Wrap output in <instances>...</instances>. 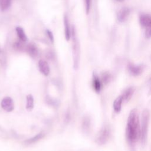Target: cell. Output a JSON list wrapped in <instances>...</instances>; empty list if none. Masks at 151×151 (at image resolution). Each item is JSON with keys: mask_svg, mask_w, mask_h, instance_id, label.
<instances>
[{"mask_svg": "<svg viewBox=\"0 0 151 151\" xmlns=\"http://www.w3.org/2000/svg\"><path fill=\"white\" fill-rule=\"evenodd\" d=\"M11 5L10 0H0V9L2 11L7 9Z\"/></svg>", "mask_w": 151, "mask_h": 151, "instance_id": "19", "label": "cell"}, {"mask_svg": "<svg viewBox=\"0 0 151 151\" xmlns=\"http://www.w3.org/2000/svg\"><path fill=\"white\" fill-rule=\"evenodd\" d=\"M44 133L41 132L37 134H36L35 136L30 138V139H27V140H25V143H27V144H31V143H35L37 141H38L39 140H40L41 139H42L44 136Z\"/></svg>", "mask_w": 151, "mask_h": 151, "instance_id": "17", "label": "cell"}, {"mask_svg": "<svg viewBox=\"0 0 151 151\" xmlns=\"http://www.w3.org/2000/svg\"><path fill=\"white\" fill-rule=\"evenodd\" d=\"M110 136V130L107 126H103L100 132L98 133L96 138V142L99 145H103L107 143L109 140Z\"/></svg>", "mask_w": 151, "mask_h": 151, "instance_id": "3", "label": "cell"}, {"mask_svg": "<svg viewBox=\"0 0 151 151\" xmlns=\"http://www.w3.org/2000/svg\"><path fill=\"white\" fill-rule=\"evenodd\" d=\"M141 116V122L140 126V139L142 144L145 145L147 140V130L150 119L149 110L147 109H145L143 110Z\"/></svg>", "mask_w": 151, "mask_h": 151, "instance_id": "2", "label": "cell"}, {"mask_svg": "<svg viewBox=\"0 0 151 151\" xmlns=\"http://www.w3.org/2000/svg\"><path fill=\"white\" fill-rule=\"evenodd\" d=\"M38 68L40 71L44 76H48L50 73V67L48 63L46 61L44 60H40L38 61Z\"/></svg>", "mask_w": 151, "mask_h": 151, "instance_id": "8", "label": "cell"}, {"mask_svg": "<svg viewBox=\"0 0 151 151\" xmlns=\"http://www.w3.org/2000/svg\"><path fill=\"white\" fill-rule=\"evenodd\" d=\"M146 37L148 38L151 37V24L148 27H146Z\"/></svg>", "mask_w": 151, "mask_h": 151, "instance_id": "21", "label": "cell"}, {"mask_svg": "<svg viewBox=\"0 0 151 151\" xmlns=\"http://www.w3.org/2000/svg\"><path fill=\"white\" fill-rule=\"evenodd\" d=\"M140 22L142 25L147 27L151 24V17L146 15H142L140 18Z\"/></svg>", "mask_w": 151, "mask_h": 151, "instance_id": "15", "label": "cell"}, {"mask_svg": "<svg viewBox=\"0 0 151 151\" xmlns=\"http://www.w3.org/2000/svg\"><path fill=\"white\" fill-rule=\"evenodd\" d=\"M147 95L149 96H151V86H150V88H149V91H148V94H147Z\"/></svg>", "mask_w": 151, "mask_h": 151, "instance_id": "24", "label": "cell"}, {"mask_svg": "<svg viewBox=\"0 0 151 151\" xmlns=\"http://www.w3.org/2000/svg\"><path fill=\"white\" fill-rule=\"evenodd\" d=\"M126 137L129 144L132 146L140 138L139 118L136 109H132L129 113L126 127Z\"/></svg>", "mask_w": 151, "mask_h": 151, "instance_id": "1", "label": "cell"}, {"mask_svg": "<svg viewBox=\"0 0 151 151\" xmlns=\"http://www.w3.org/2000/svg\"><path fill=\"white\" fill-rule=\"evenodd\" d=\"M1 107L2 108L8 111H12L14 109V104L13 100L10 97H5L1 101Z\"/></svg>", "mask_w": 151, "mask_h": 151, "instance_id": "5", "label": "cell"}, {"mask_svg": "<svg viewBox=\"0 0 151 151\" xmlns=\"http://www.w3.org/2000/svg\"><path fill=\"white\" fill-rule=\"evenodd\" d=\"M34 108V98L31 94H28L27 96V104L26 109L30 111Z\"/></svg>", "mask_w": 151, "mask_h": 151, "instance_id": "14", "label": "cell"}, {"mask_svg": "<svg viewBox=\"0 0 151 151\" xmlns=\"http://www.w3.org/2000/svg\"><path fill=\"white\" fill-rule=\"evenodd\" d=\"M135 91V87L133 86L129 87L126 88L121 94L123 97V101L124 102H128L131 98L132 97Z\"/></svg>", "mask_w": 151, "mask_h": 151, "instance_id": "7", "label": "cell"}, {"mask_svg": "<svg viewBox=\"0 0 151 151\" xmlns=\"http://www.w3.org/2000/svg\"><path fill=\"white\" fill-rule=\"evenodd\" d=\"M149 84H151V77L150 78V79H149Z\"/></svg>", "mask_w": 151, "mask_h": 151, "instance_id": "25", "label": "cell"}, {"mask_svg": "<svg viewBox=\"0 0 151 151\" xmlns=\"http://www.w3.org/2000/svg\"><path fill=\"white\" fill-rule=\"evenodd\" d=\"M86 2V13L88 14L89 13L90 8V4H91V0H85Z\"/></svg>", "mask_w": 151, "mask_h": 151, "instance_id": "22", "label": "cell"}, {"mask_svg": "<svg viewBox=\"0 0 151 151\" xmlns=\"http://www.w3.org/2000/svg\"><path fill=\"white\" fill-rule=\"evenodd\" d=\"M46 100H47V102L48 103V104L50 105H53V106L57 105V101H55L54 99H51L50 97H47L46 99Z\"/></svg>", "mask_w": 151, "mask_h": 151, "instance_id": "20", "label": "cell"}, {"mask_svg": "<svg viewBox=\"0 0 151 151\" xmlns=\"http://www.w3.org/2000/svg\"><path fill=\"white\" fill-rule=\"evenodd\" d=\"M92 84L93 87L94 91L97 93H99L101 89L102 86V83L101 81V80L99 77L98 75L94 72L93 73V78H92Z\"/></svg>", "mask_w": 151, "mask_h": 151, "instance_id": "6", "label": "cell"}, {"mask_svg": "<svg viewBox=\"0 0 151 151\" xmlns=\"http://www.w3.org/2000/svg\"><path fill=\"white\" fill-rule=\"evenodd\" d=\"M26 50L28 54L32 58L36 57L38 53V48L34 43L29 44L26 47Z\"/></svg>", "mask_w": 151, "mask_h": 151, "instance_id": "10", "label": "cell"}, {"mask_svg": "<svg viewBox=\"0 0 151 151\" xmlns=\"http://www.w3.org/2000/svg\"><path fill=\"white\" fill-rule=\"evenodd\" d=\"M130 11L127 8H122L118 13L117 18L120 22H124L129 15Z\"/></svg>", "mask_w": 151, "mask_h": 151, "instance_id": "11", "label": "cell"}, {"mask_svg": "<svg viewBox=\"0 0 151 151\" xmlns=\"http://www.w3.org/2000/svg\"><path fill=\"white\" fill-rule=\"evenodd\" d=\"M117 1H123V0H117Z\"/></svg>", "mask_w": 151, "mask_h": 151, "instance_id": "26", "label": "cell"}, {"mask_svg": "<svg viewBox=\"0 0 151 151\" xmlns=\"http://www.w3.org/2000/svg\"><path fill=\"white\" fill-rule=\"evenodd\" d=\"M64 26H65V39L67 41H69L70 38V30L68 21L67 16L64 17Z\"/></svg>", "mask_w": 151, "mask_h": 151, "instance_id": "13", "label": "cell"}, {"mask_svg": "<svg viewBox=\"0 0 151 151\" xmlns=\"http://www.w3.org/2000/svg\"><path fill=\"white\" fill-rule=\"evenodd\" d=\"M47 34L48 35V37L50 39V40L52 42V43H53L54 42V36H53V34L50 31V30H47Z\"/></svg>", "mask_w": 151, "mask_h": 151, "instance_id": "23", "label": "cell"}, {"mask_svg": "<svg viewBox=\"0 0 151 151\" xmlns=\"http://www.w3.org/2000/svg\"><path fill=\"white\" fill-rule=\"evenodd\" d=\"M82 127L83 130L85 132H87L89 130L90 127V119L88 117H86L84 118L82 124Z\"/></svg>", "mask_w": 151, "mask_h": 151, "instance_id": "18", "label": "cell"}, {"mask_svg": "<svg viewBox=\"0 0 151 151\" xmlns=\"http://www.w3.org/2000/svg\"><path fill=\"white\" fill-rule=\"evenodd\" d=\"M112 79V76L109 71H104L101 74V81L102 84L106 85L109 83Z\"/></svg>", "mask_w": 151, "mask_h": 151, "instance_id": "12", "label": "cell"}, {"mask_svg": "<svg viewBox=\"0 0 151 151\" xmlns=\"http://www.w3.org/2000/svg\"><path fill=\"white\" fill-rule=\"evenodd\" d=\"M16 31H17V35L21 41H22V42H25L27 41V37L25 35L23 29L21 27H17Z\"/></svg>", "mask_w": 151, "mask_h": 151, "instance_id": "16", "label": "cell"}, {"mask_svg": "<svg viewBox=\"0 0 151 151\" xmlns=\"http://www.w3.org/2000/svg\"><path fill=\"white\" fill-rule=\"evenodd\" d=\"M145 69V66L143 64L134 65L132 63H129L127 65V70L129 73L133 77H137L140 75Z\"/></svg>", "mask_w": 151, "mask_h": 151, "instance_id": "4", "label": "cell"}, {"mask_svg": "<svg viewBox=\"0 0 151 151\" xmlns=\"http://www.w3.org/2000/svg\"><path fill=\"white\" fill-rule=\"evenodd\" d=\"M123 102V99L122 95L119 96L114 100L113 103V107L115 113H119L122 110V104Z\"/></svg>", "mask_w": 151, "mask_h": 151, "instance_id": "9", "label": "cell"}]
</instances>
